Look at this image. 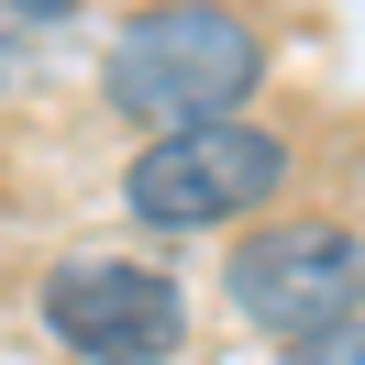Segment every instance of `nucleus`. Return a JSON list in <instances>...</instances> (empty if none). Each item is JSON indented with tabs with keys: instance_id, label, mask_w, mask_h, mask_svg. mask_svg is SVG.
Listing matches in <instances>:
<instances>
[{
	"instance_id": "f257e3e1",
	"label": "nucleus",
	"mask_w": 365,
	"mask_h": 365,
	"mask_svg": "<svg viewBox=\"0 0 365 365\" xmlns=\"http://www.w3.org/2000/svg\"><path fill=\"white\" fill-rule=\"evenodd\" d=\"M122 122L144 133H188V122H232L266 89V23L244 0H144L133 23L111 34V67H100Z\"/></svg>"
},
{
	"instance_id": "f03ea898",
	"label": "nucleus",
	"mask_w": 365,
	"mask_h": 365,
	"mask_svg": "<svg viewBox=\"0 0 365 365\" xmlns=\"http://www.w3.org/2000/svg\"><path fill=\"white\" fill-rule=\"evenodd\" d=\"M288 178H299V144L232 111V122H188V133H144V155L122 166V210L144 232H222V222H266Z\"/></svg>"
},
{
	"instance_id": "7ed1b4c3",
	"label": "nucleus",
	"mask_w": 365,
	"mask_h": 365,
	"mask_svg": "<svg viewBox=\"0 0 365 365\" xmlns=\"http://www.w3.org/2000/svg\"><path fill=\"white\" fill-rule=\"evenodd\" d=\"M222 288H232V310L255 332L321 343L343 321H365V232L332 222V210H266V222H244Z\"/></svg>"
},
{
	"instance_id": "20e7f679",
	"label": "nucleus",
	"mask_w": 365,
	"mask_h": 365,
	"mask_svg": "<svg viewBox=\"0 0 365 365\" xmlns=\"http://www.w3.org/2000/svg\"><path fill=\"white\" fill-rule=\"evenodd\" d=\"M34 321L78 365H166L188 343V299L144 255H56L34 277Z\"/></svg>"
},
{
	"instance_id": "39448f33",
	"label": "nucleus",
	"mask_w": 365,
	"mask_h": 365,
	"mask_svg": "<svg viewBox=\"0 0 365 365\" xmlns=\"http://www.w3.org/2000/svg\"><path fill=\"white\" fill-rule=\"evenodd\" d=\"M288 365H365V321H343L321 343H288Z\"/></svg>"
},
{
	"instance_id": "423d86ee",
	"label": "nucleus",
	"mask_w": 365,
	"mask_h": 365,
	"mask_svg": "<svg viewBox=\"0 0 365 365\" xmlns=\"http://www.w3.org/2000/svg\"><path fill=\"white\" fill-rule=\"evenodd\" d=\"M11 11H34V23H56V11H78V0H11Z\"/></svg>"
}]
</instances>
